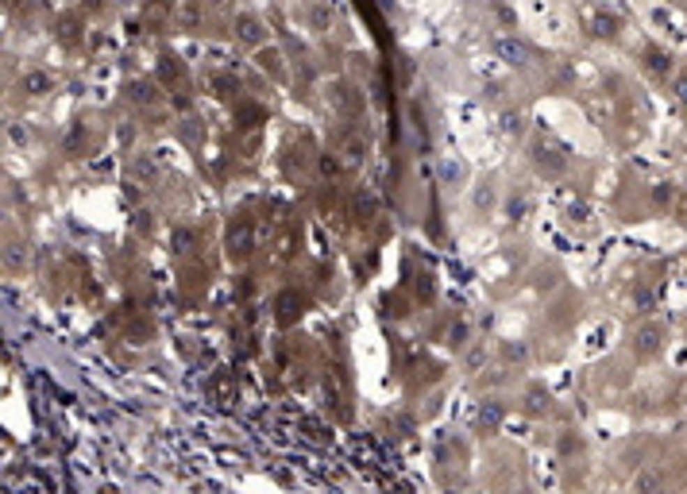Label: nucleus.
I'll list each match as a JSON object with an SVG mask.
<instances>
[{"mask_svg":"<svg viewBox=\"0 0 687 494\" xmlns=\"http://www.w3.org/2000/svg\"><path fill=\"white\" fill-rule=\"evenodd\" d=\"M660 340H664V328L660 325H645L637 332V340H633V348H637L641 355H653L656 348H660Z\"/></svg>","mask_w":687,"mask_h":494,"instance_id":"nucleus-1","label":"nucleus"},{"mask_svg":"<svg viewBox=\"0 0 687 494\" xmlns=\"http://www.w3.org/2000/svg\"><path fill=\"white\" fill-rule=\"evenodd\" d=\"M236 31H240L243 43H259V24H255L251 16H240V20H236Z\"/></svg>","mask_w":687,"mask_h":494,"instance_id":"nucleus-2","label":"nucleus"},{"mask_svg":"<svg viewBox=\"0 0 687 494\" xmlns=\"http://www.w3.org/2000/svg\"><path fill=\"white\" fill-rule=\"evenodd\" d=\"M649 66H653V74H668V70H672V62L664 59V54H649Z\"/></svg>","mask_w":687,"mask_h":494,"instance_id":"nucleus-3","label":"nucleus"},{"mask_svg":"<svg viewBox=\"0 0 687 494\" xmlns=\"http://www.w3.org/2000/svg\"><path fill=\"white\" fill-rule=\"evenodd\" d=\"M637 491H641V494H656V475H645V479H637Z\"/></svg>","mask_w":687,"mask_h":494,"instance_id":"nucleus-4","label":"nucleus"},{"mask_svg":"<svg viewBox=\"0 0 687 494\" xmlns=\"http://www.w3.org/2000/svg\"><path fill=\"white\" fill-rule=\"evenodd\" d=\"M656 201H660V205H664V201H672V190H664V185H656Z\"/></svg>","mask_w":687,"mask_h":494,"instance_id":"nucleus-5","label":"nucleus"},{"mask_svg":"<svg viewBox=\"0 0 687 494\" xmlns=\"http://www.w3.org/2000/svg\"><path fill=\"white\" fill-rule=\"evenodd\" d=\"M676 93H679V101H684V105H687V77H684V82H679V85H676Z\"/></svg>","mask_w":687,"mask_h":494,"instance_id":"nucleus-6","label":"nucleus"},{"mask_svg":"<svg viewBox=\"0 0 687 494\" xmlns=\"http://www.w3.org/2000/svg\"><path fill=\"white\" fill-rule=\"evenodd\" d=\"M679 217L687 220V197H684V201H679Z\"/></svg>","mask_w":687,"mask_h":494,"instance_id":"nucleus-7","label":"nucleus"}]
</instances>
